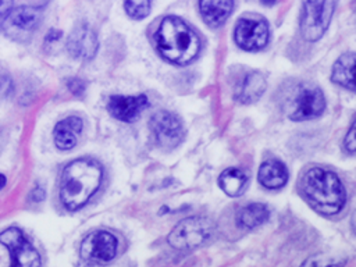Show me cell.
<instances>
[{
  "instance_id": "1",
  "label": "cell",
  "mask_w": 356,
  "mask_h": 267,
  "mask_svg": "<svg viewBox=\"0 0 356 267\" xmlns=\"http://www.w3.org/2000/svg\"><path fill=\"white\" fill-rule=\"evenodd\" d=\"M103 168L93 159H76L61 174L60 199L68 210H78L88 203L102 184Z\"/></svg>"
},
{
  "instance_id": "2",
  "label": "cell",
  "mask_w": 356,
  "mask_h": 267,
  "mask_svg": "<svg viewBox=\"0 0 356 267\" xmlns=\"http://www.w3.org/2000/svg\"><path fill=\"white\" fill-rule=\"evenodd\" d=\"M154 42L164 58L181 65L193 61L200 50L197 35L182 19L172 15L161 19Z\"/></svg>"
},
{
  "instance_id": "3",
  "label": "cell",
  "mask_w": 356,
  "mask_h": 267,
  "mask_svg": "<svg viewBox=\"0 0 356 267\" xmlns=\"http://www.w3.org/2000/svg\"><path fill=\"white\" fill-rule=\"evenodd\" d=\"M302 189L310 204L320 213L331 216L341 211L346 193L342 182L332 171L310 168L302 179Z\"/></svg>"
},
{
  "instance_id": "4",
  "label": "cell",
  "mask_w": 356,
  "mask_h": 267,
  "mask_svg": "<svg viewBox=\"0 0 356 267\" xmlns=\"http://www.w3.org/2000/svg\"><path fill=\"white\" fill-rule=\"evenodd\" d=\"M214 234V224L207 217H188L179 221L168 234V243L177 250H191L207 242Z\"/></svg>"
},
{
  "instance_id": "5",
  "label": "cell",
  "mask_w": 356,
  "mask_h": 267,
  "mask_svg": "<svg viewBox=\"0 0 356 267\" xmlns=\"http://www.w3.org/2000/svg\"><path fill=\"white\" fill-rule=\"evenodd\" d=\"M335 8V0H303L300 32L302 36L314 42L327 31Z\"/></svg>"
},
{
  "instance_id": "6",
  "label": "cell",
  "mask_w": 356,
  "mask_h": 267,
  "mask_svg": "<svg viewBox=\"0 0 356 267\" xmlns=\"http://www.w3.org/2000/svg\"><path fill=\"white\" fill-rule=\"evenodd\" d=\"M324 108L325 99L320 88L310 83H303L289 103L288 117L293 121L312 120L321 115Z\"/></svg>"
},
{
  "instance_id": "7",
  "label": "cell",
  "mask_w": 356,
  "mask_h": 267,
  "mask_svg": "<svg viewBox=\"0 0 356 267\" xmlns=\"http://www.w3.org/2000/svg\"><path fill=\"white\" fill-rule=\"evenodd\" d=\"M42 13L32 6L13 8L3 22L4 33L15 42H26L40 24Z\"/></svg>"
},
{
  "instance_id": "8",
  "label": "cell",
  "mask_w": 356,
  "mask_h": 267,
  "mask_svg": "<svg viewBox=\"0 0 356 267\" xmlns=\"http://www.w3.org/2000/svg\"><path fill=\"white\" fill-rule=\"evenodd\" d=\"M0 243H3L10 254V267H40V256L38 250L28 242L21 229L10 227L0 234Z\"/></svg>"
},
{
  "instance_id": "9",
  "label": "cell",
  "mask_w": 356,
  "mask_h": 267,
  "mask_svg": "<svg viewBox=\"0 0 356 267\" xmlns=\"http://www.w3.org/2000/svg\"><path fill=\"white\" fill-rule=\"evenodd\" d=\"M150 129L156 142L163 149H174L184 140V125L177 114L165 110L154 113L150 118Z\"/></svg>"
},
{
  "instance_id": "10",
  "label": "cell",
  "mask_w": 356,
  "mask_h": 267,
  "mask_svg": "<svg viewBox=\"0 0 356 267\" xmlns=\"http://www.w3.org/2000/svg\"><path fill=\"white\" fill-rule=\"evenodd\" d=\"M117 239L107 231H95L81 243V256L88 261L108 263L115 257Z\"/></svg>"
},
{
  "instance_id": "11",
  "label": "cell",
  "mask_w": 356,
  "mask_h": 267,
  "mask_svg": "<svg viewBox=\"0 0 356 267\" xmlns=\"http://www.w3.org/2000/svg\"><path fill=\"white\" fill-rule=\"evenodd\" d=\"M234 38L241 49L256 51L267 44L270 29L261 19H241L235 28Z\"/></svg>"
},
{
  "instance_id": "12",
  "label": "cell",
  "mask_w": 356,
  "mask_h": 267,
  "mask_svg": "<svg viewBox=\"0 0 356 267\" xmlns=\"http://www.w3.org/2000/svg\"><path fill=\"white\" fill-rule=\"evenodd\" d=\"M97 36L88 25L76 26L67 40V50L70 56L82 61L92 60L97 53Z\"/></svg>"
},
{
  "instance_id": "13",
  "label": "cell",
  "mask_w": 356,
  "mask_h": 267,
  "mask_svg": "<svg viewBox=\"0 0 356 267\" xmlns=\"http://www.w3.org/2000/svg\"><path fill=\"white\" fill-rule=\"evenodd\" d=\"M149 106L147 97L143 95L138 96H113L108 100L107 108L117 120L131 122L134 121L146 107Z\"/></svg>"
},
{
  "instance_id": "14",
  "label": "cell",
  "mask_w": 356,
  "mask_h": 267,
  "mask_svg": "<svg viewBox=\"0 0 356 267\" xmlns=\"http://www.w3.org/2000/svg\"><path fill=\"white\" fill-rule=\"evenodd\" d=\"M82 120L76 115L67 117L54 127V143L61 150H70L76 145L78 136L82 131Z\"/></svg>"
},
{
  "instance_id": "15",
  "label": "cell",
  "mask_w": 356,
  "mask_h": 267,
  "mask_svg": "<svg viewBox=\"0 0 356 267\" xmlns=\"http://www.w3.org/2000/svg\"><path fill=\"white\" fill-rule=\"evenodd\" d=\"M266 78L256 71L246 74L235 89V99L241 103L249 104L260 99L266 90Z\"/></svg>"
},
{
  "instance_id": "16",
  "label": "cell",
  "mask_w": 356,
  "mask_h": 267,
  "mask_svg": "<svg viewBox=\"0 0 356 267\" xmlns=\"http://www.w3.org/2000/svg\"><path fill=\"white\" fill-rule=\"evenodd\" d=\"M234 0H199V10L204 22L213 28L220 26L229 17Z\"/></svg>"
},
{
  "instance_id": "17",
  "label": "cell",
  "mask_w": 356,
  "mask_h": 267,
  "mask_svg": "<svg viewBox=\"0 0 356 267\" xmlns=\"http://www.w3.org/2000/svg\"><path fill=\"white\" fill-rule=\"evenodd\" d=\"M259 181L264 188L280 189L288 181L286 167L278 160H267L259 168Z\"/></svg>"
},
{
  "instance_id": "18",
  "label": "cell",
  "mask_w": 356,
  "mask_h": 267,
  "mask_svg": "<svg viewBox=\"0 0 356 267\" xmlns=\"http://www.w3.org/2000/svg\"><path fill=\"white\" fill-rule=\"evenodd\" d=\"M353 67H355V54L346 53L342 54L337 63L334 64L331 78L339 86H343L349 90L355 89V79H353Z\"/></svg>"
},
{
  "instance_id": "19",
  "label": "cell",
  "mask_w": 356,
  "mask_h": 267,
  "mask_svg": "<svg viewBox=\"0 0 356 267\" xmlns=\"http://www.w3.org/2000/svg\"><path fill=\"white\" fill-rule=\"evenodd\" d=\"M248 182V175L243 170L231 167L221 172L218 178L220 188L228 195V196H239L245 191Z\"/></svg>"
},
{
  "instance_id": "20",
  "label": "cell",
  "mask_w": 356,
  "mask_h": 267,
  "mask_svg": "<svg viewBox=\"0 0 356 267\" xmlns=\"http://www.w3.org/2000/svg\"><path fill=\"white\" fill-rule=\"evenodd\" d=\"M270 217L268 207L263 203H250L236 216V222L242 228H254L261 225Z\"/></svg>"
},
{
  "instance_id": "21",
  "label": "cell",
  "mask_w": 356,
  "mask_h": 267,
  "mask_svg": "<svg viewBox=\"0 0 356 267\" xmlns=\"http://www.w3.org/2000/svg\"><path fill=\"white\" fill-rule=\"evenodd\" d=\"M124 8L131 18L142 19L150 11V0H125Z\"/></svg>"
},
{
  "instance_id": "22",
  "label": "cell",
  "mask_w": 356,
  "mask_h": 267,
  "mask_svg": "<svg viewBox=\"0 0 356 267\" xmlns=\"http://www.w3.org/2000/svg\"><path fill=\"white\" fill-rule=\"evenodd\" d=\"M345 259L334 257V256H323L316 254L305 260L300 267H342L345 264Z\"/></svg>"
},
{
  "instance_id": "23",
  "label": "cell",
  "mask_w": 356,
  "mask_h": 267,
  "mask_svg": "<svg viewBox=\"0 0 356 267\" xmlns=\"http://www.w3.org/2000/svg\"><path fill=\"white\" fill-rule=\"evenodd\" d=\"M67 86L71 90V93H74L75 96H82L83 92H85V88H86L85 82L82 79H79V78L68 79L67 81Z\"/></svg>"
},
{
  "instance_id": "24",
  "label": "cell",
  "mask_w": 356,
  "mask_h": 267,
  "mask_svg": "<svg viewBox=\"0 0 356 267\" xmlns=\"http://www.w3.org/2000/svg\"><path fill=\"white\" fill-rule=\"evenodd\" d=\"M343 146H345V150L349 153V154H353L355 153V149H356V139H355V124L350 125L348 134L345 135V139H343Z\"/></svg>"
},
{
  "instance_id": "25",
  "label": "cell",
  "mask_w": 356,
  "mask_h": 267,
  "mask_svg": "<svg viewBox=\"0 0 356 267\" xmlns=\"http://www.w3.org/2000/svg\"><path fill=\"white\" fill-rule=\"evenodd\" d=\"M13 3L14 0H0V26L3 25L4 19L13 10Z\"/></svg>"
},
{
  "instance_id": "26",
  "label": "cell",
  "mask_w": 356,
  "mask_h": 267,
  "mask_svg": "<svg viewBox=\"0 0 356 267\" xmlns=\"http://www.w3.org/2000/svg\"><path fill=\"white\" fill-rule=\"evenodd\" d=\"M29 197H31L33 202H40V200L44 199V191H43L42 188H35V189L31 192Z\"/></svg>"
},
{
  "instance_id": "27",
  "label": "cell",
  "mask_w": 356,
  "mask_h": 267,
  "mask_svg": "<svg viewBox=\"0 0 356 267\" xmlns=\"http://www.w3.org/2000/svg\"><path fill=\"white\" fill-rule=\"evenodd\" d=\"M4 145H6V135H4V132L0 128V153H1V150L4 147Z\"/></svg>"
},
{
  "instance_id": "28",
  "label": "cell",
  "mask_w": 356,
  "mask_h": 267,
  "mask_svg": "<svg viewBox=\"0 0 356 267\" xmlns=\"http://www.w3.org/2000/svg\"><path fill=\"white\" fill-rule=\"evenodd\" d=\"M6 182H7L6 177L3 174H0V189H3L6 186Z\"/></svg>"
}]
</instances>
